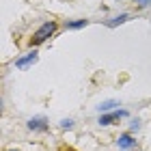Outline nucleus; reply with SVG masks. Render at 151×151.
Segmentation results:
<instances>
[{
	"label": "nucleus",
	"instance_id": "f257e3e1",
	"mask_svg": "<svg viewBox=\"0 0 151 151\" xmlns=\"http://www.w3.org/2000/svg\"><path fill=\"white\" fill-rule=\"evenodd\" d=\"M56 30H58V22L56 19H47V22H43L35 32H32V37L28 39V45L35 50V47H39L41 43H45L47 39H52L56 35Z\"/></svg>",
	"mask_w": 151,
	"mask_h": 151
},
{
	"label": "nucleus",
	"instance_id": "f03ea898",
	"mask_svg": "<svg viewBox=\"0 0 151 151\" xmlns=\"http://www.w3.org/2000/svg\"><path fill=\"white\" fill-rule=\"evenodd\" d=\"M129 112L127 110H114V112H106V114H99V119L97 123L101 127H106V125H114V123H119L121 119H125Z\"/></svg>",
	"mask_w": 151,
	"mask_h": 151
},
{
	"label": "nucleus",
	"instance_id": "7ed1b4c3",
	"mask_svg": "<svg viewBox=\"0 0 151 151\" xmlns=\"http://www.w3.org/2000/svg\"><path fill=\"white\" fill-rule=\"evenodd\" d=\"M39 60V54H37V50H30V52H26L24 56H19V58H15L13 60V65L17 67V69H28V67H32Z\"/></svg>",
	"mask_w": 151,
	"mask_h": 151
},
{
	"label": "nucleus",
	"instance_id": "20e7f679",
	"mask_svg": "<svg viewBox=\"0 0 151 151\" xmlns=\"http://www.w3.org/2000/svg\"><path fill=\"white\" fill-rule=\"evenodd\" d=\"M26 127H28L30 132H39V134H43V132H47V129H50V123H47L45 116H32V119H28Z\"/></svg>",
	"mask_w": 151,
	"mask_h": 151
},
{
	"label": "nucleus",
	"instance_id": "39448f33",
	"mask_svg": "<svg viewBox=\"0 0 151 151\" xmlns=\"http://www.w3.org/2000/svg\"><path fill=\"white\" fill-rule=\"evenodd\" d=\"M114 142H116V147H119L121 151H127V149H134V147H136V138H134L132 132H123V134H119V138H116Z\"/></svg>",
	"mask_w": 151,
	"mask_h": 151
},
{
	"label": "nucleus",
	"instance_id": "423d86ee",
	"mask_svg": "<svg viewBox=\"0 0 151 151\" xmlns=\"http://www.w3.org/2000/svg\"><path fill=\"white\" fill-rule=\"evenodd\" d=\"M129 19H132L129 13H119V15H114V17H110V19H104V24L108 26V28H114V26H121V24L129 22Z\"/></svg>",
	"mask_w": 151,
	"mask_h": 151
},
{
	"label": "nucleus",
	"instance_id": "0eeeda50",
	"mask_svg": "<svg viewBox=\"0 0 151 151\" xmlns=\"http://www.w3.org/2000/svg\"><path fill=\"white\" fill-rule=\"evenodd\" d=\"M116 106H121L116 99H106V101H101V104L97 106V112L99 114H106V112H114V108Z\"/></svg>",
	"mask_w": 151,
	"mask_h": 151
},
{
	"label": "nucleus",
	"instance_id": "6e6552de",
	"mask_svg": "<svg viewBox=\"0 0 151 151\" xmlns=\"http://www.w3.org/2000/svg\"><path fill=\"white\" fill-rule=\"evenodd\" d=\"M84 26H88V19H67L63 24V28L65 30H80V28H84Z\"/></svg>",
	"mask_w": 151,
	"mask_h": 151
},
{
	"label": "nucleus",
	"instance_id": "1a4fd4ad",
	"mask_svg": "<svg viewBox=\"0 0 151 151\" xmlns=\"http://www.w3.org/2000/svg\"><path fill=\"white\" fill-rule=\"evenodd\" d=\"M58 127L60 129H73V119H60L58 121Z\"/></svg>",
	"mask_w": 151,
	"mask_h": 151
},
{
	"label": "nucleus",
	"instance_id": "9d476101",
	"mask_svg": "<svg viewBox=\"0 0 151 151\" xmlns=\"http://www.w3.org/2000/svg\"><path fill=\"white\" fill-rule=\"evenodd\" d=\"M138 127H140V121H138V119H134L132 123H129V132H136Z\"/></svg>",
	"mask_w": 151,
	"mask_h": 151
},
{
	"label": "nucleus",
	"instance_id": "9b49d317",
	"mask_svg": "<svg viewBox=\"0 0 151 151\" xmlns=\"http://www.w3.org/2000/svg\"><path fill=\"white\" fill-rule=\"evenodd\" d=\"M56 151H78V149H76V147H71V145H60Z\"/></svg>",
	"mask_w": 151,
	"mask_h": 151
},
{
	"label": "nucleus",
	"instance_id": "f8f14e48",
	"mask_svg": "<svg viewBox=\"0 0 151 151\" xmlns=\"http://www.w3.org/2000/svg\"><path fill=\"white\" fill-rule=\"evenodd\" d=\"M134 2H138V4H142V6H147V4H151V0H134Z\"/></svg>",
	"mask_w": 151,
	"mask_h": 151
},
{
	"label": "nucleus",
	"instance_id": "ddd939ff",
	"mask_svg": "<svg viewBox=\"0 0 151 151\" xmlns=\"http://www.w3.org/2000/svg\"><path fill=\"white\" fill-rule=\"evenodd\" d=\"M6 151H19V149H6Z\"/></svg>",
	"mask_w": 151,
	"mask_h": 151
}]
</instances>
